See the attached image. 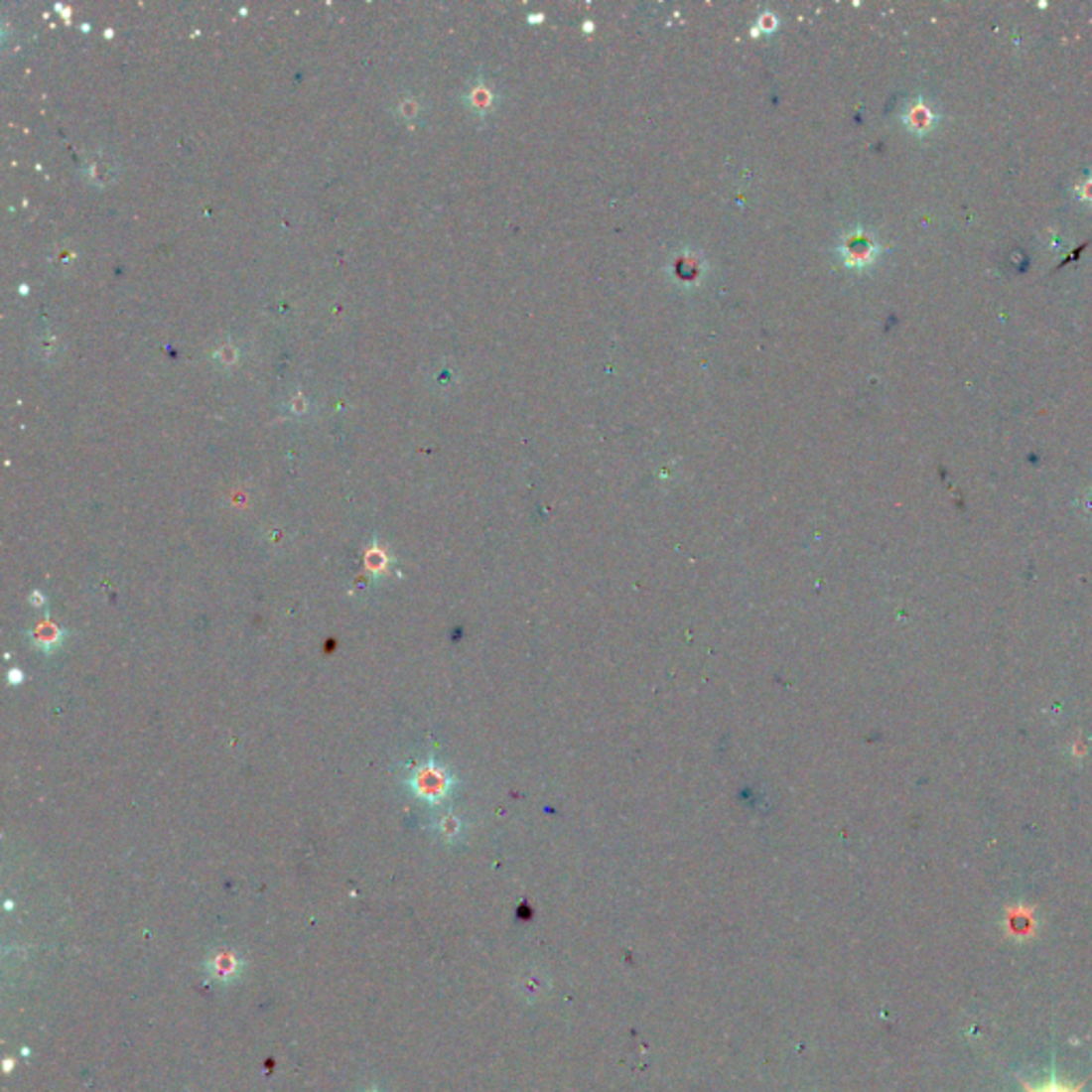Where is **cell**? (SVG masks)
Segmentation results:
<instances>
[{
	"instance_id": "cell-1",
	"label": "cell",
	"mask_w": 1092,
	"mask_h": 1092,
	"mask_svg": "<svg viewBox=\"0 0 1092 1092\" xmlns=\"http://www.w3.org/2000/svg\"><path fill=\"white\" fill-rule=\"evenodd\" d=\"M1020 1084H1023L1024 1092H1082V1086H1084V1084H1077V1086L1065 1084V1082H1060L1056 1075H1052V1080L1047 1082L1045 1086H1041V1088H1032V1086H1030L1028 1082H1024V1080H1020Z\"/></svg>"
}]
</instances>
